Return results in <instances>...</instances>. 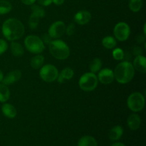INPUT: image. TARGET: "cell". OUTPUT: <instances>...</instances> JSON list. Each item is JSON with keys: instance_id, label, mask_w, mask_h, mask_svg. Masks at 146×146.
I'll use <instances>...</instances> for the list:
<instances>
[{"instance_id": "cell-4", "label": "cell", "mask_w": 146, "mask_h": 146, "mask_svg": "<svg viewBox=\"0 0 146 146\" xmlns=\"http://www.w3.org/2000/svg\"><path fill=\"white\" fill-rule=\"evenodd\" d=\"M24 46L31 54H40L45 49V45L42 39L35 35H29L24 39Z\"/></svg>"}, {"instance_id": "cell-35", "label": "cell", "mask_w": 146, "mask_h": 146, "mask_svg": "<svg viewBox=\"0 0 146 146\" xmlns=\"http://www.w3.org/2000/svg\"><path fill=\"white\" fill-rule=\"evenodd\" d=\"M137 52L138 53V55H142V49H141L140 47H135V48H134V54H136Z\"/></svg>"}, {"instance_id": "cell-15", "label": "cell", "mask_w": 146, "mask_h": 146, "mask_svg": "<svg viewBox=\"0 0 146 146\" xmlns=\"http://www.w3.org/2000/svg\"><path fill=\"white\" fill-rule=\"evenodd\" d=\"M1 112L7 118L12 119L17 116V111L15 107L10 104H4L1 106Z\"/></svg>"}, {"instance_id": "cell-27", "label": "cell", "mask_w": 146, "mask_h": 146, "mask_svg": "<svg viewBox=\"0 0 146 146\" xmlns=\"http://www.w3.org/2000/svg\"><path fill=\"white\" fill-rule=\"evenodd\" d=\"M112 56L116 61H122L124 58L123 50L121 48H115L113 50Z\"/></svg>"}, {"instance_id": "cell-34", "label": "cell", "mask_w": 146, "mask_h": 146, "mask_svg": "<svg viewBox=\"0 0 146 146\" xmlns=\"http://www.w3.org/2000/svg\"><path fill=\"white\" fill-rule=\"evenodd\" d=\"M65 0H52V3H54L56 6H61L64 3Z\"/></svg>"}, {"instance_id": "cell-29", "label": "cell", "mask_w": 146, "mask_h": 146, "mask_svg": "<svg viewBox=\"0 0 146 146\" xmlns=\"http://www.w3.org/2000/svg\"><path fill=\"white\" fill-rule=\"evenodd\" d=\"M8 49V44L5 40L0 38V56L7 51Z\"/></svg>"}, {"instance_id": "cell-16", "label": "cell", "mask_w": 146, "mask_h": 146, "mask_svg": "<svg viewBox=\"0 0 146 146\" xmlns=\"http://www.w3.org/2000/svg\"><path fill=\"white\" fill-rule=\"evenodd\" d=\"M123 134V129L121 125H115L110 130L108 133V138L111 141H118Z\"/></svg>"}, {"instance_id": "cell-30", "label": "cell", "mask_w": 146, "mask_h": 146, "mask_svg": "<svg viewBox=\"0 0 146 146\" xmlns=\"http://www.w3.org/2000/svg\"><path fill=\"white\" fill-rule=\"evenodd\" d=\"M76 31V27L74 25V24L71 23V24H68V27L66 28V34H67L68 36H71L74 35V33Z\"/></svg>"}, {"instance_id": "cell-38", "label": "cell", "mask_w": 146, "mask_h": 146, "mask_svg": "<svg viewBox=\"0 0 146 146\" xmlns=\"http://www.w3.org/2000/svg\"><path fill=\"white\" fill-rule=\"evenodd\" d=\"M145 28H146V24H144V26H143V34H144V35H145V34H146Z\"/></svg>"}, {"instance_id": "cell-28", "label": "cell", "mask_w": 146, "mask_h": 146, "mask_svg": "<svg viewBox=\"0 0 146 146\" xmlns=\"http://www.w3.org/2000/svg\"><path fill=\"white\" fill-rule=\"evenodd\" d=\"M39 19L38 17H34V16L31 15L30 16L29 19V26L31 29H35L36 27H38V23H39Z\"/></svg>"}, {"instance_id": "cell-31", "label": "cell", "mask_w": 146, "mask_h": 146, "mask_svg": "<svg viewBox=\"0 0 146 146\" xmlns=\"http://www.w3.org/2000/svg\"><path fill=\"white\" fill-rule=\"evenodd\" d=\"M42 41L44 43V44H49L50 43H51V41H52V38H51V36H50L48 34V33L46 34H44V35H43L42 36Z\"/></svg>"}, {"instance_id": "cell-24", "label": "cell", "mask_w": 146, "mask_h": 146, "mask_svg": "<svg viewBox=\"0 0 146 146\" xmlns=\"http://www.w3.org/2000/svg\"><path fill=\"white\" fill-rule=\"evenodd\" d=\"M128 7L133 12H138L143 7V0H130Z\"/></svg>"}, {"instance_id": "cell-14", "label": "cell", "mask_w": 146, "mask_h": 146, "mask_svg": "<svg viewBox=\"0 0 146 146\" xmlns=\"http://www.w3.org/2000/svg\"><path fill=\"white\" fill-rule=\"evenodd\" d=\"M127 124H128V126L129 127L130 129L132 130V131H136L141 127V117L137 113H132L128 118Z\"/></svg>"}, {"instance_id": "cell-1", "label": "cell", "mask_w": 146, "mask_h": 146, "mask_svg": "<svg viewBox=\"0 0 146 146\" xmlns=\"http://www.w3.org/2000/svg\"><path fill=\"white\" fill-rule=\"evenodd\" d=\"M1 31L5 38L8 41H14L22 38L25 32V27L20 20L9 18L3 23Z\"/></svg>"}, {"instance_id": "cell-8", "label": "cell", "mask_w": 146, "mask_h": 146, "mask_svg": "<svg viewBox=\"0 0 146 146\" xmlns=\"http://www.w3.org/2000/svg\"><path fill=\"white\" fill-rule=\"evenodd\" d=\"M114 37L119 41H125L128 40L131 34V28L126 22L121 21L115 24L113 29Z\"/></svg>"}, {"instance_id": "cell-19", "label": "cell", "mask_w": 146, "mask_h": 146, "mask_svg": "<svg viewBox=\"0 0 146 146\" xmlns=\"http://www.w3.org/2000/svg\"><path fill=\"white\" fill-rule=\"evenodd\" d=\"M78 146H97V141L93 136L84 135L78 141Z\"/></svg>"}, {"instance_id": "cell-5", "label": "cell", "mask_w": 146, "mask_h": 146, "mask_svg": "<svg viewBox=\"0 0 146 146\" xmlns=\"http://www.w3.org/2000/svg\"><path fill=\"white\" fill-rule=\"evenodd\" d=\"M98 80L96 74L87 72L83 74L79 78L78 85L80 88L86 92H91L96 88Z\"/></svg>"}, {"instance_id": "cell-10", "label": "cell", "mask_w": 146, "mask_h": 146, "mask_svg": "<svg viewBox=\"0 0 146 146\" xmlns=\"http://www.w3.org/2000/svg\"><path fill=\"white\" fill-rule=\"evenodd\" d=\"M97 78L99 82L104 85H108L114 81L113 71L109 68H105L98 71Z\"/></svg>"}, {"instance_id": "cell-36", "label": "cell", "mask_w": 146, "mask_h": 146, "mask_svg": "<svg viewBox=\"0 0 146 146\" xmlns=\"http://www.w3.org/2000/svg\"><path fill=\"white\" fill-rule=\"evenodd\" d=\"M111 146H125L124 145L123 143H115L112 144Z\"/></svg>"}, {"instance_id": "cell-3", "label": "cell", "mask_w": 146, "mask_h": 146, "mask_svg": "<svg viewBox=\"0 0 146 146\" xmlns=\"http://www.w3.org/2000/svg\"><path fill=\"white\" fill-rule=\"evenodd\" d=\"M48 49L50 54L58 60H65L70 56L69 47L62 40H52L48 44Z\"/></svg>"}, {"instance_id": "cell-26", "label": "cell", "mask_w": 146, "mask_h": 146, "mask_svg": "<svg viewBox=\"0 0 146 146\" xmlns=\"http://www.w3.org/2000/svg\"><path fill=\"white\" fill-rule=\"evenodd\" d=\"M59 74L64 78L65 81H68L74 77V71L70 67H66L61 71V73H59Z\"/></svg>"}, {"instance_id": "cell-18", "label": "cell", "mask_w": 146, "mask_h": 146, "mask_svg": "<svg viewBox=\"0 0 146 146\" xmlns=\"http://www.w3.org/2000/svg\"><path fill=\"white\" fill-rule=\"evenodd\" d=\"M44 60L45 58H44V56L41 55V54H36L30 60V66L34 69H39L44 65Z\"/></svg>"}, {"instance_id": "cell-23", "label": "cell", "mask_w": 146, "mask_h": 146, "mask_svg": "<svg viewBox=\"0 0 146 146\" xmlns=\"http://www.w3.org/2000/svg\"><path fill=\"white\" fill-rule=\"evenodd\" d=\"M31 15L38 17V19L44 18L46 15V11L41 6L32 4L31 7Z\"/></svg>"}, {"instance_id": "cell-37", "label": "cell", "mask_w": 146, "mask_h": 146, "mask_svg": "<svg viewBox=\"0 0 146 146\" xmlns=\"http://www.w3.org/2000/svg\"><path fill=\"white\" fill-rule=\"evenodd\" d=\"M3 78H4V74H3L2 71L0 69V82H1V81H2Z\"/></svg>"}, {"instance_id": "cell-11", "label": "cell", "mask_w": 146, "mask_h": 146, "mask_svg": "<svg viewBox=\"0 0 146 146\" xmlns=\"http://www.w3.org/2000/svg\"><path fill=\"white\" fill-rule=\"evenodd\" d=\"M21 76H22V74H21V71L20 70H13V71L9 72L5 76H4L1 82L4 85H12L14 83L17 82L21 79Z\"/></svg>"}, {"instance_id": "cell-21", "label": "cell", "mask_w": 146, "mask_h": 146, "mask_svg": "<svg viewBox=\"0 0 146 146\" xmlns=\"http://www.w3.org/2000/svg\"><path fill=\"white\" fill-rule=\"evenodd\" d=\"M10 91L7 85L0 84V102L5 103L9 99Z\"/></svg>"}, {"instance_id": "cell-2", "label": "cell", "mask_w": 146, "mask_h": 146, "mask_svg": "<svg viewBox=\"0 0 146 146\" xmlns=\"http://www.w3.org/2000/svg\"><path fill=\"white\" fill-rule=\"evenodd\" d=\"M114 78L121 84H126L133 78L135 69L132 63L129 61H122L115 66L113 71Z\"/></svg>"}, {"instance_id": "cell-22", "label": "cell", "mask_w": 146, "mask_h": 146, "mask_svg": "<svg viewBox=\"0 0 146 146\" xmlns=\"http://www.w3.org/2000/svg\"><path fill=\"white\" fill-rule=\"evenodd\" d=\"M102 65V61L99 58H95L90 62L88 68H89L90 71L91 73L96 74V73H98L101 69Z\"/></svg>"}, {"instance_id": "cell-32", "label": "cell", "mask_w": 146, "mask_h": 146, "mask_svg": "<svg viewBox=\"0 0 146 146\" xmlns=\"http://www.w3.org/2000/svg\"><path fill=\"white\" fill-rule=\"evenodd\" d=\"M38 2L41 7H48L52 4V0H38Z\"/></svg>"}, {"instance_id": "cell-25", "label": "cell", "mask_w": 146, "mask_h": 146, "mask_svg": "<svg viewBox=\"0 0 146 146\" xmlns=\"http://www.w3.org/2000/svg\"><path fill=\"white\" fill-rule=\"evenodd\" d=\"M12 9L11 3L6 0H0V14H7L9 13Z\"/></svg>"}, {"instance_id": "cell-6", "label": "cell", "mask_w": 146, "mask_h": 146, "mask_svg": "<svg viewBox=\"0 0 146 146\" xmlns=\"http://www.w3.org/2000/svg\"><path fill=\"white\" fill-rule=\"evenodd\" d=\"M127 106L133 112H140L145 107V97L140 92L133 93L128 97Z\"/></svg>"}, {"instance_id": "cell-33", "label": "cell", "mask_w": 146, "mask_h": 146, "mask_svg": "<svg viewBox=\"0 0 146 146\" xmlns=\"http://www.w3.org/2000/svg\"><path fill=\"white\" fill-rule=\"evenodd\" d=\"M21 1H22L23 4H25V5L31 6L32 4H34V3L36 2V0H21Z\"/></svg>"}, {"instance_id": "cell-12", "label": "cell", "mask_w": 146, "mask_h": 146, "mask_svg": "<svg viewBox=\"0 0 146 146\" xmlns=\"http://www.w3.org/2000/svg\"><path fill=\"white\" fill-rule=\"evenodd\" d=\"M74 21L79 25L87 24L91 19V14L86 10H81L74 15Z\"/></svg>"}, {"instance_id": "cell-13", "label": "cell", "mask_w": 146, "mask_h": 146, "mask_svg": "<svg viewBox=\"0 0 146 146\" xmlns=\"http://www.w3.org/2000/svg\"><path fill=\"white\" fill-rule=\"evenodd\" d=\"M134 69L142 74L146 72V58L143 55H138L135 57L133 62Z\"/></svg>"}, {"instance_id": "cell-7", "label": "cell", "mask_w": 146, "mask_h": 146, "mask_svg": "<svg viewBox=\"0 0 146 146\" xmlns=\"http://www.w3.org/2000/svg\"><path fill=\"white\" fill-rule=\"evenodd\" d=\"M58 74L59 72H58V68L52 64L43 65L39 71L40 78L47 83L55 81L57 79Z\"/></svg>"}, {"instance_id": "cell-9", "label": "cell", "mask_w": 146, "mask_h": 146, "mask_svg": "<svg viewBox=\"0 0 146 146\" xmlns=\"http://www.w3.org/2000/svg\"><path fill=\"white\" fill-rule=\"evenodd\" d=\"M66 24L62 21H56L53 23L48 29V34L51 38H61L66 32Z\"/></svg>"}, {"instance_id": "cell-20", "label": "cell", "mask_w": 146, "mask_h": 146, "mask_svg": "<svg viewBox=\"0 0 146 146\" xmlns=\"http://www.w3.org/2000/svg\"><path fill=\"white\" fill-rule=\"evenodd\" d=\"M117 41L115 37L107 36L102 39V45L107 49H113L116 46Z\"/></svg>"}, {"instance_id": "cell-17", "label": "cell", "mask_w": 146, "mask_h": 146, "mask_svg": "<svg viewBox=\"0 0 146 146\" xmlns=\"http://www.w3.org/2000/svg\"><path fill=\"white\" fill-rule=\"evenodd\" d=\"M10 48H11V54L15 57H21L24 55V48L23 46L19 42L15 41H11Z\"/></svg>"}]
</instances>
